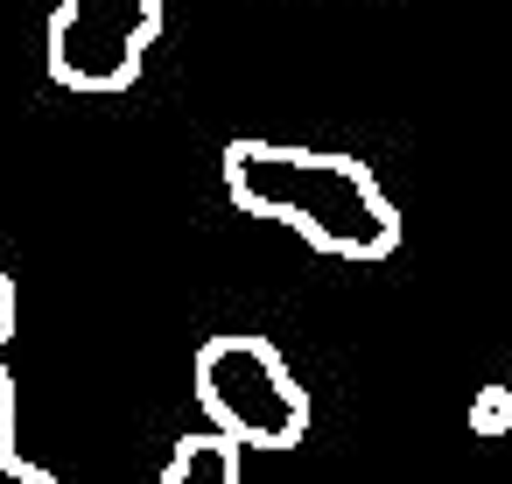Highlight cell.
<instances>
[{"instance_id":"obj_7","label":"cell","mask_w":512,"mask_h":484,"mask_svg":"<svg viewBox=\"0 0 512 484\" xmlns=\"http://www.w3.org/2000/svg\"><path fill=\"white\" fill-rule=\"evenodd\" d=\"M15 323H22V295H15L8 274H0V344H15Z\"/></svg>"},{"instance_id":"obj_6","label":"cell","mask_w":512,"mask_h":484,"mask_svg":"<svg viewBox=\"0 0 512 484\" xmlns=\"http://www.w3.org/2000/svg\"><path fill=\"white\" fill-rule=\"evenodd\" d=\"M470 435H512V386H477V400H470Z\"/></svg>"},{"instance_id":"obj_3","label":"cell","mask_w":512,"mask_h":484,"mask_svg":"<svg viewBox=\"0 0 512 484\" xmlns=\"http://www.w3.org/2000/svg\"><path fill=\"white\" fill-rule=\"evenodd\" d=\"M162 22H169L162 0H57L50 36H43L50 78L64 92L113 99L141 78L148 50L162 43Z\"/></svg>"},{"instance_id":"obj_1","label":"cell","mask_w":512,"mask_h":484,"mask_svg":"<svg viewBox=\"0 0 512 484\" xmlns=\"http://www.w3.org/2000/svg\"><path fill=\"white\" fill-rule=\"evenodd\" d=\"M225 197L246 218L302 232V246H316L323 260L372 267L400 253V204L358 155H337V148L239 134L225 141Z\"/></svg>"},{"instance_id":"obj_2","label":"cell","mask_w":512,"mask_h":484,"mask_svg":"<svg viewBox=\"0 0 512 484\" xmlns=\"http://www.w3.org/2000/svg\"><path fill=\"white\" fill-rule=\"evenodd\" d=\"M190 393L204 407L211 428H225L232 442L246 449H295L309 435V393L302 379L288 372V358L267 344V337H211L197 344V365H190Z\"/></svg>"},{"instance_id":"obj_5","label":"cell","mask_w":512,"mask_h":484,"mask_svg":"<svg viewBox=\"0 0 512 484\" xmlns=\"http://www.w3.org/2000/svg\"><path fill=\"white\" fill-rule=\"evenodd\" d=\"M0 484H57V470L29 463L15 449V372L0 365Z\"/></svg>"},{"instance_id":"obj_4","label":"cell","mask_w":512,"mask_h":484,"mask_svg":"<svg viewBox=\"0 0 512 484\" xmlns=\"http://www.w3.org/2000/svg\"><path fill=\"white\" fill-rule=\"evenodd\" d=\"M162 484H246V442H232L225 428H190L169 449Z\"/></svg>"}]
</instances>
